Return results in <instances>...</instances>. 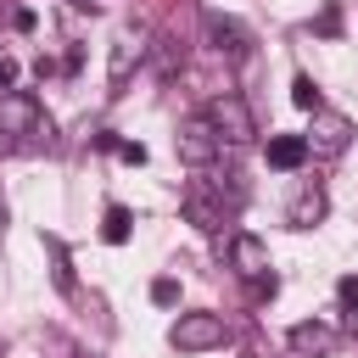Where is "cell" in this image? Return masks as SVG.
Returning a JSON list of instances; mask_svg holds the SVG:
<instances>
[{
    "label": "cell",
    "instance_id": "30bf717a",
    "mask_svg": "<svg viewBox=\"0 0 358 358\" xmlns=\"http://www.w3.org/2000/svg\"><path fill=\"white\" fill-rule=\"evenodd\" d=\"M285 341H291V352H302V358H324V352L336 347V330L319 324V319H302V324L285 330Z\"/></svg>",
    "mask_w": 358,
    "mask_h": 358
},
{
    "label": "cell",
    "instance_id": "7a4b0ae2",
    "mask_svg": "<svg viewBox=\"0 0 358 358\" xmlns=\"http://www.w3.org/2000/svg\"><path fill=\"white\" fill-rule=\"evenodd\" d=\"M145 56H151V45H145V28H140V22H134V28H123V34L106 45V90H112V95H123L129 73H134Z\"/></svg>",
    "mask_w": 358,
    "mask_h": 358
},
{
    "label": "cell",
    "instance_id": "52a82bcc",
    "mask_svg": "<svg viewBox=\"0 0 358 358\" xmlns=\"http://www.w3.org/2000/svg\"><path fill=\"white\" fill-rule=\"evenodd\" d=\"M179 213H185V224H196L201 235H218V229H224V218H229V207H224L207 185H190V190L179 196Z\"/></svg>",
    "mask_w": 358,
    "mask_h": 358
},
{
    "label": "cell",
    "instance_id": "5b68a950",
    "mask_svg": "<svg viewBox=\"0 0 358 358\" xmlns=\"http://www.w3.org/2000/svg\"><path fill=\"white\" fill-rule=\"evenodd\" d=\"M302 140H308V157H324V162H330V157H341V151L352 145V123H347L341 112L319 106V112H313V134H302Z\"/></svg>",
    "mask_w": 358,
    "mask_h": 358
},
{
    "label": "cell",
    "instance_id": "277c9868",
    "mask_svg": "<svg viewBox=\"0 0 358 358\" xmlns=\"http://www.w3.org/2000/svg\"><path fill=\"white\" fill-rule=\"evenodd\" d=\"M168 341L179 352H213V347H224V319L218 313H179L168 324Z\"/></svg>",
    "mask_w": 358,
    "mask_h": 358
},
{
    "label": "cell",
    "instance_id": "ac0fdd59",
    "mask_svg": "<svg viewBox=\"0 0 358 358\" xmlns=\"http://www.w3.org/2000/svg\"><path fill=\"white\" fill-rule=\"evenodd\" d=\"M336 296H341V302H347V308H358V280H352V274H347V280H341V285H336Z\"/></svg>",
    "mask_w": 358,
    "mask_h": 358
},
{
    "label": "cell",
    "instance_id": "9c48e42d",
    "mask_svg": "<svg viewBox=\"0 0 358 358\" xmlns=\"http://www.w3.org/2000/svg\"><path fill=\"white\" fill-rule=\"evenodd\" d=\"M229 268H235L241 280H263V274H268V246H263L252 229H235V235H229Z\"/></svg>",
    "mask_w": 358,
    "mask_h": 358
},
{
    "label": "cell",
    "instance_id": "4fadbf2b",
    "mask_svg": "<svg viewBox=\"0 0 358 358\" xmlns=\"http://www.w3.org/2000/svg\"><path fill=\"white\" fill-rule=\"evenodd\" d=\"M285 218H291L296 229H313V224L324 218V190H319V185H313V190H302V196L291 201V213H285Z\"/></svg>",
    "mask_w": 358,
    "mask_h": 358
},
{
    "label": "cell",
    "instance_id": "3957f363",
    "mask_svg": "<svg viewBox=\"0 0 358 358\" xmlns=\"http://www.w3.org/2000/svg\"><path fill=\"white\" fill-rule=\"evenodd\" d=\"M173 151H179V162H190V168H207V162H218V151H224V140L213 134V123H207V112H190V117H179V134H173Z\"/></svg>",
    "mask_w": 358,
    "mask_h": 358
},
{
    "label": "cell",
    "instance_id": "2e32d148",
    "mask_svg": "<svg viewBox=\"0 0 358 358\" xmlns=\"http://www.w3.org/2000/svg\"><path fill=\"white\" fill-rule=\"evenodd\" d=\"M151 302H157V308H173V302H179V280H168V274L151 280Z\"/></svg>",
    "mask_w": 358,
    "mask_h": 358
},
{
    "label": "cell",
    "instance_id": "ba28073f",
    "mask_svg": "<svg viewBox=\"0 0 358 358\" xmlns=\"http://www.w3.org/2000/svg\"><path fill=\"white\" fill-rule=\"evenodd\" d=\"M207 45H213L224 62H246V56H252V34H246L235 17H224V11H207Z\"/></svg>",
    "mask_w": 358,
    "mask_h": 358
},
{
    "label": "cell",
    "instance_id": "5bb4252c",
    "mask_svg": "<svg viewBox=\"0 0 358 358\" xmlns=\"http://www.w3.org/2000/svg\"><path fill=\"white\" fill-rule=\"evenodd\" d=\"M129 235H134V213L112 201V207H106V218H101V241H106V246H123Z\"/></svg>",
    "mask_w": 358,
    "mask_h": 358
},
{
    "label": "cell",
    "instance_id": "8fae6325",
    "mask_svg": "<svg viewBox=\"0 0 358 358\" xmlns=\"http://www.w3.org/2000/svg\"><path fill=\"white\" fill-rule=\"evenodd\" d=\"M302 162H308V140H302V134H274V140H268V168L291 173V168H302Z\"/></svg>",
    "mask_w": 358,
    "mask_h": 358
},
{
    "label": "cell",
    "instance_id": "44dd1931",
    "mask_svg": "<svg viewBox=\"0 0 358 358\" xmlns=\"http://www.w3.org/2000/svg\"><path fill=\"white\" fill-rule=\"evenodd\" d=\"M67 6H78V11H101L106 0H67Z\"/></svg>",
    "mask_w": 358,
    "mask_h": 358
},
{
    "label": "cell",
    "instance_id": "e0dca14e",
    "mask_svg": "<svg viewBox=\"0 0 358 358\" xmlns=\"http://www.w3.org/2000/svg\"><path fill=\"white\" fill-rule=\"evenodd\" d=\"M117 157H123L129 168H140V162H145V145H140V140H123V145H117Z\"/></svg>",
    "mask_w": 358,
    "mask_h": 358
},
{
    "label": "cell",
    "instance_id": "8992f818",
    "mask_svg": "<svg viewBox=\"0 0 358 358\" xmlns=\"http://www.w3.org/2000/svg\"><path fill=\"white\" fill-rule=\"evenodd\" d=\"M39 123H45V106L28 95V90H6L0 95V134H39Z\"/></svg>",
    "mask_w": 358,
    "mask_h": 358
},
{
    "label": "cell",
    "instance_id": "ffe728a7",
    "mask_svg": "<svg viewBox=\"0 0 358 358\" xmlns=\"http://www.w3.org/2000/svg\"><path fill=\"white\" fill-rule=\"evenodd\" d=\"M11 28H22V34H28V28H34V11H28V6H17V11H11Z\"/></svg>",
    "mask_w": 358,
    "mask_h": 358
},
{
    "label": "cell",
    "instance_id": "d6986e66",
    "mask_svg": "<svg viewBox=\"0 0 358 358\" xmlns=\"http://www.w3.org/2000/svg\"><path fill=\"white\" fill-rule=\"evenodd\" d=\"M11 84H17V62L0 50V90H11Z\"/></svg>",
    "mask_w": 358,
    "mask_h": 358
},
{
    "label": "cell",
    "instance_id": "7c38bea8",
    "mask_svg": "<svg viewBox=\"0 0 358 358\" xmlns=\"http://www.w3.org/2000/svg\"><path fill=\"white\" fill-rule=\"evenodd\" d=\"M45 252H50V280H56V291H62V296H73V291H78V280H73V257H67V246H62L56 235H45Z\"/></svg>",
    "mask_w": 358,
    "mask_h": 358
},
{
    "label": "cell",
    "instance_id": "6da1fadb",
    "mask_svg": "<svg viewBox=\"0 0 358 358\" xmlns=\"http://www.w3.org/2000/svg\"><path fill=\"white\" fill-rule=\"evenodd\" d=\"M207 123H213V134H218L224 145H246V140L257 134L252 106H246L235 90H224V95H213V101H207Z\"/></svg>",
    "mask_w": 358,
    "mask_h": 358
},
{
    "label": "cell",
    "instance_id": "9a60e30c",
    "mask_svg": "<svg viewBox=\"0 0 358 358\" xmlns=\"http://www.w3.org/2000/svg\"><path fill=\"white\" fill-rule=\"evenodd\" d=\"M291 101H296L302 112H319V106H324V101H319V84H313L308 73H296V78H291Z\"/></svg>",
    "mask_w": 358,
    "mask_h": 358
}]
</instances>
